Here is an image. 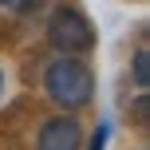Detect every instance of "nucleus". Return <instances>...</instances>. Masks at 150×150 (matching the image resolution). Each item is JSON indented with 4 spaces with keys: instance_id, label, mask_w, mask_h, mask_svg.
<instances>
[{
    "instance_id": "nucleus-6",
    "label": "nucleus",
    "mask_w": 150,
    "mask_h": 150,
    "mask_svg": "<svg viewBox=\"0 0 150 150\" xmlns=\"http://www.w3.org/2000/svg\"><path fill=\"white\" fill-rule=\"evenodd\" d=\"M16 12H36V8H44V0H16Z\"/></svg>"
},
{
    "instance_id": "nucleus-2",
    "label": "nucleus",
    "mask_w": 150,
    "mask_h": 150,
    "mask_svg": "<svg viewBox=\"0 0 150 150\" xmlns=\"http://www.w3.org/2000/svg\"><path fill=\"white\" fill-rule=\"evenodd\" d=\"M95 24L71 4H55L47 16V44L59 55H87L95 47Z\"/></svg>"
},
{
    "instance_id": "nucleus-8",
    "label": "nucleus",
    "mask_w": 150,
    "mask_h": 150,
    "mask_svg": "<svg viewBox=\"0 0 150 150\" xmlns=\"http://www.w3.org/2000/svg\"><path fill=\"white\" fill-rule=\"evenodd\" d=\"M4 4H8V8H12V4H16V0H0V8H4Z\"/></svg>"
},
{
    "instance_id": "nucleus-5",
    "label": "nucleus",
    "mask_w": 150,
    "mask_h": 150,
    "mask_svg": "<svg viewBox=\"0 0 150 150\" xmlns=\"http://www.w3.org/2000/svg\"><path fill=\"white\" fill-rule=\"evenodd\" d=\"M107 138H111V127H107V122H99L95 134H91V146H87V150H107Z\"/></svg>"
},
{
    "instance_id": "nucleus-4",
    "label": "nucleus",
    "mask_w": 150,
    "mask_h": 150,
    "mask_svg": "<svg viewBox=\"0 0 150 150\" xmlns=\"http://www.w3.org/2000/svg\"><path fill=\"white\" fill-rule=\"evenodd\" d=\"M146 63H150L146 47H138V52H134V67H130V71H134V83H138L142 91H146V83H150V67H146Z\"/></svg>"
},
{
    "instance_id": "nucleus-3",
    "label": "nucleus",
    "mask_w": 150,
    "mask_h": 150,
    "mask_svg": "<svg viewBox=\"0 0 150 150\" xmlns=\"http://www.w3.org/2000/svg\"><path fill=\"white\" fill-rule=\"evenodd\" d=\"M79 146H83V127L67 111L47 119L40 127V134H36V150H79Z\"/></svg>"
},
{
    "instance_id": "nucleus-7",
    "label": "nucleus",
    "mask_w": 150,
    "mask_h": 150,
    "mask_svg": "<svg viewBox=\"0 0 150 150\" xmlns=\"http://www.w3.org/2000/svg\"><path fill=\"white\" fill-rule=\"evenodd\" d=\"M0 95H4V71H0Z\"/></svg>"
},
{
    "instance_id": "nucleus-1",
    "label": "nucleus",
    "mask_w": 150,
    "mask_h": 150,
    "mask_svg": "<svg viewBox=\"0 0 150 150\" xmlns=\"http://www.w3.org/2000/svg\"><path fill=\"white\" fill-rule=\"evenodd\" d=\"M44 91H47V99H52L59 111L75 115L95 95V75H91V67L79 55H55V59L47 63V71H44Z\"/></svg>"
}]
</instances>
